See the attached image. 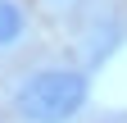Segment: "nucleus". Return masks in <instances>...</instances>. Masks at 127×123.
Instances as JSON below:
<instances>
[{"mask_svg": "<svg viewBox=\"0 0 127 123\" xmlns=\"http://www.w3.org/2000/svg\"><path fill=\"white\" fill-rule=\"evenodd\" d=\"M50 9H73V5H82V0H45Z\"/></svg>", "mask_w": 127, "mask_h": 123, "instance_id": "3", "label": "nucleus"}, {"mask_svg": "<svg viewBox=\"0 0 127 123\" xmlns=\"http://www.w3.org/2000/svg\"><path fill=\"white\" fill-rule=\"evenodd\" d=\"M32 41V5L27 0H0V59L18 55Z\"/></svg>", "mask_w": 127, "mask_h": 123, "instance_id": "2", "label": "nucleus"}, {"mask_svg": "<svg viewBox=\"0 0 127 123\" xmlns=\"http://www.w3.org/2000/svg\"><path fill=\"white\" fill-rule=\"evenodd\" d=\"M0 123H5V119H0Z\"/></svg>", "mask_w": 127, "mask_h": 123, "instance_id": "4", "label": "nucleus"}, {"mask_svg": "<svg viewBox=\"0 0 127 123\" xmlns=\"http://www.w3.org/2000/svg\"><path fill=\"white\" fill-rule=\"evenodd\" d=\"M91 110V68L32 64L9 87V114L18 123H77Z\"/></svg>", "mask_w": 127, "mask_h": 123, "instance_id": "1", "label": "nucleus"}]
</instances>
